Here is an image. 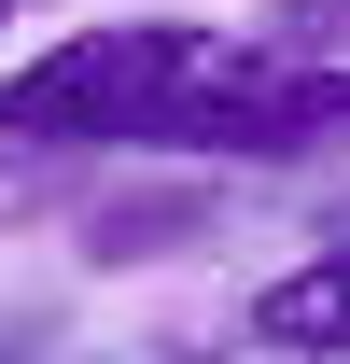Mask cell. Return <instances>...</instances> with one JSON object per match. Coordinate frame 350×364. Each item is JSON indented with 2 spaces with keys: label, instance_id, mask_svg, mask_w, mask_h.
Segmentation results:
<instances>
[{
  "label": "cell",
  "instance_id": "cell-1",
  "mask_svg": "<svg viewBox=\"0 0 350 364\" xmlns=\"http://www.w3.org/2000/svg\"><path fill=\"white\" fill-rule=\"evenodd\" d=\"M224 56H238V28L85 14V28H56L28 70H0V140H28V154H98V140H127V154H140Z\"/></svg>",
  "mask_w": 350,
  "mask_h": 364
},
{
  "label": "cell",
  "instance_id": "cell-5",
  "mask_svg": "<svg viewBox=\"0 0 350 364\" xmlns=\"http://www.w3.org/2000/svg\"><path fill=\"white\" fill-rule=\"evenodd\" d=\"M14 14H43V0H0V28H14Z\"/></svg>",
  "mask_w": 350,
  "mask_h": 364
},
{
  "label": "cell",
  "instance_id": "cell-2",
  "mask_svg": "<svg viewBox=\"0 0 350 364\" xmlns=\"http://www.w3.org/2000/svg\"><path fill=\"white\" fill-rule=\"evenodd\" d=\"M238 336L280 350V364H350V210H336V238H322L308 267H280L253 309H238Z\"/></svg>",
  "mask_w": 350,
  "mask_h": 364
},
{
  "label": "cell",
  "instance_id": "cell-4",
  "mask_svg": "<svg viewBox=\"0 0 350 364\" xmlns=\"http://www.w3.org/2000/svg\"><path fill=\"white\" fill-rule=\"evenodd\" d=\"M56 196V154H28V140H0V225H28Z\"/></svg>",
  "mask_w": 350,
  "mask_h": 364
},
{
  "label": "cell",
  "instance_id": "cell-3",
  "mask_svg": "<svg viewBox=\"0 0 350 364\" xmlns=\"http://www.w3.org/2000/svg\"><path fill=\"white\" fill-rule=\"evenodd\" d=\"M196 225H211V182H169V196H112V210H85V252L127 267V252H182Z\"/></svg>",
  "mask_w": 350,
  "mask_h": 364
}]
</instances>
